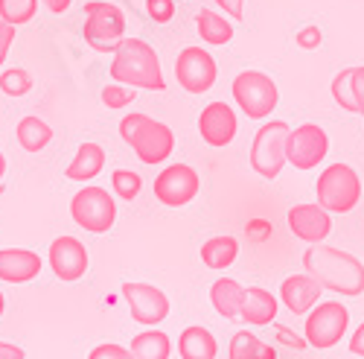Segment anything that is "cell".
<instances>
[{"label": "cell", "mask_w": 364, "mask_h": 359, "mask_svg": "<svg viewBox=\"0 0 364 359\" xmlns=\"http://www.w3.org/2000/svg\"><path fill=\"white\" fill-rule=\"evenodd\" d=\"M303 269L329 292H341L350 298L364 292V263L350 251L321 243L309 246L306 254H303Z\"/></svg>", "instance_id": "obj_1"}, {"label": "cell", "mask_w": 364, "mask_h": 359, "mask_svg": "<svg viewBox=\"0 0 364 359\" xmlns=\"http://www.w3.org/2000/svg\"><path fill=\"white\" fill-rule=\"evenodd\" d=\"M119 85L129 88H143V91H164L166 79L161 71V58L149 41L143 38H123L117 47L114 62L108 71Z\"/></svg>", "instance_id": "obj_2"}, {"label": "cell", "mask_w": 364, "mask_h": 359, "mask_svg": "<svg viewBox=\"0 0 364 359\" xmlns=\"http://www.w3.org/2000/svg\"><path fill=\"white\" fill-rule=\"evenodd\" d=\"M119 135L123 140L134 149V155L143 161V164H164L172 149H175V135L166 123L161 120H151L149 114H129L123 117L119 123Z\"/></svg>", "instance_id": "obj_3"}, {"label": "cell", "mask_w": 364, "mask_h": 359, "mask_svg": "<svg viewBox=\"0 0 364 359\" xmlns=\"http://www.w3.org/2000/svg\"><path fill=\"white\" fill-rule=\"evenodd\" d=\"M85 41L97 53H117V47L126 38V15L119 6L108 0H90L85 4Z\"/></svg>", "instance_id": "obj_4"}, {"label": "cell", "mask_w": 364, "mask_h": 359, "mask_svg": "<svg viewBox=\"0 0 364 359\" xmlns=\"http://www.w3.org/2000/svg\"><path fill=\"white\" fill-rule=\"evenodd\" d=\"M318 204L329 214H350L361 199V178L350 164H329L318 175Z\"/></svg>", "instance_id": "obj_5"}, {"label": "cell", "mask_w": 364, "mask_h": 359, "mask_svg": "<svg viewBox=\"0 0 364 359\" xmlns=\"http://www.w3.org/2000/svg\"><path fill=\"white\" fill-rule=\"evenodd\" d=\"M230 94L236 100V105L245 111L251 120H265L271 117V111L277 108L280 103V91H277V82L271 79L262 71H242L233 79Z\"/></svg>", "instance_id": "obj_6"}, {"label": "cell", "mask_w": 364, "mask_h": 359, "mask_svg": "<svg viewBox=\"0 0 364 359\" xmlns=\"http://www.w3.org/2000/svg\"><path fill=\"white\" fill-rule=\"evenodd\" d=\"M289 123L283 120H271L265 123L251 146V167L262 178H277L286 167V140H289Z\"/></svg>", "instance_id": "obj_7"}, {"label": "cell", "mask_w": 364, "mask_h": 359, "mask_svg": "<svg viewBox=\"0 0 364 359\" xmlns=\"http://www.w3.org/2000/svg\"><path fill=\"white\" fill-rule=\"evenodd\" d=\"M70 217L90 234H108L117 222V204L102 187H82L70 199Z\"/></svg>", "instance_id": "obj_8"}, {"label": "cell", "mask_w": 364, "mask_h": 359, "mask_svg": "<svg viewBox=\"0 0 364 359\" xmlns=\"http://www.w3.org/2000/svg\"><path fill=\"white\" fill-rule=\"evenodd\" d=\"M347 324H350V313L341 301L315 304L306 316V342L318 350H326L341 342V336L347 333Z\"/></svg>", "instance_id": "obj_9"}, {"label": "cell", "mask_w": 364, "mask_h": 359, "mask_svg": "<svg viewBox=\"0 0 364 359\" xmlns=\"http://www.w3.org/2000/svg\"><path fill=\"white\" fill-rule=\"evenodd\" d=\"M175 76L187 94H204L216 85V76H219L216 58L204 47H184L175 58Z\"/></svg>", "instance_id": "obj_10"}, {"label": "cell", "mask_w": 364, "mask_h": 359, "mask_svg": "<svg viewBox=\"0 0 364 359\" xmlns=\"http://www.w3.org/2000/svg\"><path fill=\"white\" fill-rule=\"evenodd\" d=\"M329 152V137L321 126L303 123L294 132H289L286 140V164L294 170H315Z\"/></svg>", "instance_id": "obj_11"}, {"label": "cell", "mask_w": 364, "mask_h": 359, "mask_svg": "<svg viewBox=\"0 0 364 359\" xmlns=\"http://www.w3.org/2000/svg\"><path fill=\"white\" fill-rule=\"evenodd\" d=\"M198 187H201V178L190 164H169L155 178V196L166 207L190 204L198 196Z\"/></svg>", "instance_id": "obj_12"}, {"label": "cell", "mask_w": 364, "mask_h": 359, "mask_svg": "<svg viewBox=\"0 0 364 359\" xmlns=\"http://www.w3.org/2000/svg\"><path fill=\"white\" fill-rule=\"evenodd\" d=\"M123 298L132 310V318L140 324L155 327L169 316V298L151 283H123Z\"/></svg>", "instance_id": "obj_13"}, {"label": "cell", "mask_w": 364, "mask_h": 359, "mask_svg": "<svg viewBox=\"0 0 364 359\" xmlns=\"http://www.w3.org/2000/svg\"><path fill=\"white\" fill-rule=\"evenodd\" d=\"M87 249L79 243L76 236H58L50 246V269L55 272L58 281H79L87 272Z\"/></svg>", "instance_id": "obj_14"}, {"label": "cell", "mask_w": 364, "mask_h": 359, "mask_svg": "<svg viewBox=\"0 0 364 359\" xmlns=\"http://www.w3.org/2000/svg\"><path fill=\"white\" fill-rule=\"evenodd\" d=\"M289 228H291V234L297 239H303V243L318 246L332 231V217H329V211H323L318 202L294 204L289 211Z\"/></svg>", "instance_id": "obj_15"}, {"label": "cell", "mask_w": 364, "mask_h": 359, "mask_svg": "<svg viewBox=\"0 0 364 359\" xmlns=\"http://www.w3.org/2000/svg\"><path fill=\"white\" fill-rule=\"evenodd\" d=\"M236 111L228 105V103H210L201 108V117H198V132H201V140L210 143V146H228L233 143L236 137Z\"/></svg>", "instance_id": "obj_16"}, {"label": "cell", "mask_w": 364, "mask_h": 359, "mask_svg": "<svg viewBox=\"0 0 364 359\" xmlns=\"http://www.w3.org/2000/svg\"><path fill=\"white\" fill-rule=\"evenodd\" d=\"M321 292H323V286L312 278V275H291V278H286L283 281V286H280V298H283V304L289 307V313H294V316H306L315 304H318V298H321Z\"/></svg>", "instance_id": "obj_17"}, {"label": "cell", "mask_w": 364, "mask_h": 359, "mask_svg": "<svg viewBox=\"0 0 364 359\" xmlns=\"http://www.w3.org/2000/svg\"><path fill=\"white\" fill-rule=\"evenodd\" d=\"M41 272V257L29 249H0V281L29 283Z\"/></svg>", "instance_id": "obj_18"}, {"label": "cell", "mask_w": 364, "mask_h": 359, "mask_svg": "<svg viewBox=\"0 0 364 359\" xmlns=\"http://www.w3.org/2000/svg\"><path fill=\"white\" fill-rule=\"evenodd\" d=\"M239 318L254 324V327L271 324V321L277 318V298L271 295L268 289H262V286H248L245 289V298H242Z\"/></svg>", "instance_id": "obj_19"}, {"label": "cell", "mask_w": 364, "mask_h": 359, "mask_svg": "<svg viewBox=\"0 0 364 359\" xmlns=\"http://www.w3.org/2000/svg\"><path fill=\"white\" fill-rule=\"evenodd\" d=\"M102 167H105V149L100 143H82L76 149L73 161L68 164L65 175L70 178V182H82L85 184V182H94V178L102 172Z\"/></svg>", "instance_id": "obj_20"}, {"label": "cell", "mask_w": 364, "mask_h": 359, "mask_svg": "<svg viewBox=\"0 0 364 359\" xmlns=\"http://www.w3.org/2000/svg\"><path fill=\"white\" fill-rule=\"evenodd\" d=\"M178 353H181V359H216L219 345L207 327L193 324L178 336Z\"/></svg>", "instance_id": "obj_21"}, {"label": "cell", "mask_w": 364, "mask_h": 359, "mask_svg": "<svg viewBox=\"0 0 364 359\" xmlns=\"http://www.w3.org/2000/svg\"><path fill=\"white\" fill-rule=\"evenodd\" d=\"M242 298H245V289H242L233 278H222L213 283V289H210V301H213L216 313L228 321L239 318V310H242Z\"/></svg>", "instance_id": "obj_22"}, {"label": "cell", "mask_w": 364, "mask_h": 359, "mask_svg": "<svg viewBox=\"0 0 364 359\" xmlns=\"http://www.w3.org/2000/svg\"><path fill=\"white\" fill-rule=\"evenodd\" d=\"M196 29H198V36L204 44L210 47H219V44H228L233 38V24L219 15V12H210V9H201L196 15Z\"/></svg>", "instance_id": "obj_23"}, {"label": "cell", "mask_w": 364, "mask_h": 359, "mask_svg": "<svg viewBox=\"0 0 364 359\" xmlns=\"http://www.w3.org/2000/svg\"><path fill=\"white\" fill-rule=\"evenodd\" d=\"M132 356L134 359H169L172 342L164 331H143L132 339Z\"/></svg>", "instance_id": "obj_24"}, {"label": "cell", "mask_w": 364, "mask_h": 359, "mask_svg": "<svg viewBox=\"0 0 364 359\" xmlns=\"http://www.w3.org/2000/svg\"><path fill=\"white\" fill-rule=\"evenodd\" d=\"M15 135L26 152H41V149H47V143L53 140V129L41 117H21Z\"/></svg>", "instance_id": "obj_25"}, {"label": "cell", "mask_w": 364, "mask_h": 359, "mask_svg": "<svg viewBox=\"0 0 364 359\" xmlns=\"http://www.w3.org/2000/svg\"><path fill=\"white\" fill-rule=\"evenodd\" d=\"M239 254V243L233 236H213L201 246V263L207 269H228Z\"/></svg>", "instance_id": "obj_26"}, {"label": "cell", "mask_w": 364, "mask_h": 359, "mask_svg": "<svg viewBox=\"0 0 364 359\" xmlns=\"http://www.w3.org/2000/svg\"><path fill=\"white\" fill-rule=\"evenodd\" d=\"M230 359H277V350L265 345L262 339H257L254 333L248 331H239L233 339H230Z\"/></svg>", "instance_id": "obj_27"}, {"label": "cell", "mask_w": 364, "mask_h": 359, "mask_svg": "<svg viewBox=\"0 0 364 359\" xmlns=\"http://www.w3.org/2000/svg\"><path fill=\"white\" fill-rule=\"evenodd\" d=\"M38 12V0H0V18L4 24H12V26H21V24H29Z\"/></svg>", "instance_id": "obj_28"}, {"label": "cell", "mask_w": 364, "mask_h": 359, "mask_svg": "<svg viewBox=\"0 0 364 359\" xmlns=\"http://www.w3.org/2000/svg\"><path fill=\"white\" fill-rule=\"evenodd\" d=\"M0 91L6 97H23L33 91V76H29L23 68H9L0 73Z\"/></svg>", "instance_id": "obj_29"}, {"label": "cell", "mask_w": 364, "mask_h": 359, "mask_svg": "<svg viewBox=\"0 0 364 359\" xmlns=\"http://www.w3.org/2000/svg\"><path fill=\"white\" fill-rule=\"evenodd\" d=\"M111 187H114V193H117L119 199L132 202V199H137L140 190H143V178H140L137 172H132V170H114Z\"/></svg>", "instance_id": "obj_30"}, {"label": "cell", "mask_w": 364, "mask_h": 359, "mask_svg": "<svg viewBox=\"0 0 364 359\" xmlns=\"http://www.w3.org/2000/svg\"><path fill=\"white\" fill-rule=\"evenodd\" d=\"M332 100H336L344 111L358 114V105H355V97H353V68L341 71L336 79H332Z\"/></svg>", "instance_id": "obj_31"}, {"label": "cell", "mask_w": 364, "mask_h": 359, "mask_svg": "<svg viewBox=\"0 0 364 359\" xmlns=\"http://www.w3.org/2000/svg\"><path fill=\"white\" fill-rule=\"evenodd\" d=\"M134 100H137V94H134V88H129V85H108L105 91H102L105 108H114V111L132 105Z\"/></svg>", "instance_id": "obj_32"}, {"label": "cell", "mask_w": 364, "mask_h": 359, "mask_svg": "<svg viewBox=\"0 0 364 359\" xmlns=\"http://www.w3.org/2000/svg\"><path fill=\"white\" fill-rule=\"evenodd\" d=\"M146 12L155 24H169L175 15V0H146Z\"/></svg>", "instance_id": "obj_33"}, {"label": "cell", "mask_w": 364, "mask_h": 359, "mask_svg": "<svg viewBox=\"0 0 364 359\" xmlns=\"http://www.w3.org/2000/svg\"><path fill=\"white\" fill-rule=\"evenodd\" d=\"M87 359H134L129 348L123 345H114V342H105V345H97L94 350H90Z\"/></svg>", "instance_id": "obj_34"}, {"label": "cell", "mask_w": 364, "mask_h": 359, "mask_svg": "<svg viewBox=\"0 0 364 359\" xmlns=\"http://www.w3.org/2000/svg\"><path fill=\"white\" fill-rule=\"evenodd\" d=\"M321 41H323V33H321L315 24L312 26H303L300 33H297V47H303V50H318Z\"/></svg>", "instance_id": "obj_35"}, {"label": "cell", "mask_w": 364, "mask_h": 359, "mask_svg": "<svg viewBox=\"0 0 364 359\" xmlns=\"http://www.w3.org/2000/svg\"><path fill=\"white\" fill-rule=\"evenodd\" d=\"M353 97H355L358 114L364 120V65L361 68H353Z\"/></svg>", "instance_id": "obj_36"}, {"label": "cell", "mask_w": 364, "mask_h": 359, "mask_svg": "<svg viewBox=\"0 0 364 359\" xmlns=\"http://www.w3.org/2000/svg\"><path fill=\"white\" fill-rule=\"evenodd\" d=\"M15 29L18 26H12V24H0V68H4L6 56H9V47L15 41Z\"/></svg>", "instance_id": "obj_37"}, {"label": "cell", "mask_w": 364, "mask_h": 359, "mask_svg": "<svg viewBox=\"0 0 364 359\" xmlns=\"http://www.w3.org/2000/svg\"><path fill=\"white\" fill-rule=\"evenodd\" d=\"M216 6H222L225 15H230L233 21H242L245 15V0H216Z\"/></svg>", "instance_id": "obj_38"}, {"label": "cell", "mask_w": 364, "mask_h": 359, "mask_svg": "<svg viewBox=\"0 0 364 359\" xmlns=\"http://www.w3.org/2000/svg\"><path fill=\"white\" fill-rule=\"evenodd\" d=\"M277 336H280V339H283V342H286L289 348H294V350H303V348H306V345H309V342H303V339H297V336H294L291 331H286V327H283V324H277Z\"/></svg>", "instance_id": "obj_39"}, {"label": "cell", "mask_w": 364, "mask_h": 359, "mask_svg": "<svg viewBox=\"0 0 364 359\" xmlns=\"http://www.w3.org/2000/svg\"><path fill=\"white\" fill-rule=\"evenodd\" d=\"M23 348L12 345V342H0V359H23Z\"/></svg>", "instance_id": "obj_40"}, {"label": "cell", "mask_w": 364, "mask_h": 359, "mask_svg": "<svg viewBox=\"0 0 364 359\" xmlns=\"http://www.w3.org/2000/svg\"><path fill=\"white\" fill-rule=\"evenodd\" d=\"M350 350H353L355 356H364V324L353 333V339H350Z\"/></svg>", "instance_id": "obj_41"}, {"label": "cell", "mask_w": 364, "mask_h": 359, "mask_svg": "<svg viewBox=\"0 0 364 359\" xmlns=\"http://www.w3.org/2000/svg\"><path fill=\"white\" fill-rule=\"evenodd\" d=\"M70 4H73V0H44V6H47L50 12H55V15L68 12V9H70Z\"/></svg>", "instance_id": "obj_42"}, {"label": "cell", "mask_w": 364, "mask_h": 359, "mask_svg": "<svg viewBox=\"0 0 364 359\" xmlns=\"http://www.w3.org/2000/svg\"><path fill=\"white\" fill-rule=\"evenodd\" d=\"M4 172H6V158H4V152H0V178H4Z\"/></svg>", "instance_id": "obj_43"}, {"label": "cell", "mask_w": 364, "mask_h": 359, "mask_svg": "<svg viewBox=\"0 0 364 359\" xmlns=\"http://www.w3.org/2000/svg\"><path fill=\"white\" fill-rule=\"evenodd\" d=\"M4 310H6V298H4V292H0V316H4Z\"/></svg>", "instance_id": "obj_44"}]
</instances>
